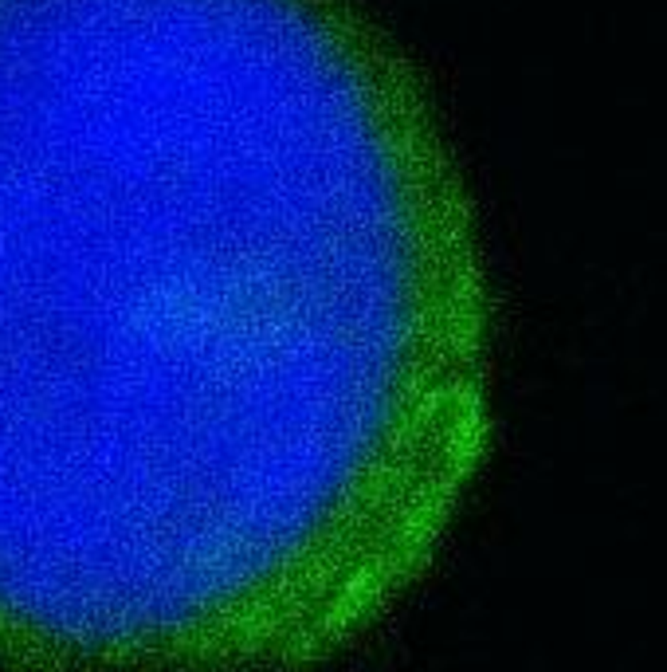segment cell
Instances as JSON below:
<instances>
[{"label": "cell", "instance_id": "cell-1", "mask_svg": "<svg viewBox=\"0 0 667 672\" xmlns=\"http://www.w3.org/2000/svg\"><path fill=\"white\" fill-rule=\"evenodd\" d=\"M436 248L397 114L303 0H0V366L204 421L346 629L479 452Z\"/></svg>", "mask_w": 667, "mask_h": 672}]
</instances>
